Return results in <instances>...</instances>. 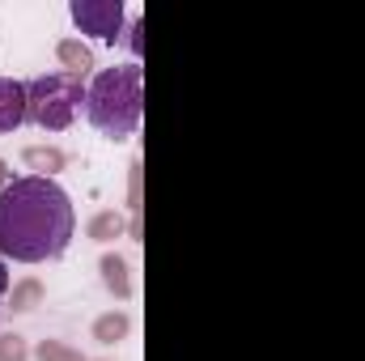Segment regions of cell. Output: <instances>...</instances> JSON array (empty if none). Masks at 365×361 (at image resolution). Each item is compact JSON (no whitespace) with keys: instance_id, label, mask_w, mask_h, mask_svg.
<instances>
[{"instance_id":"1","label":"cell","mask_w":365,"mask_h":361,"mask_svg":"<svg viewBox=\"0 0 365 361\" xmlns=\"http://www.w3.org/2000/svg\"><path fill=\"white\" fill-rule=\"evenodd\" d=\"M77 213L56 179H13L0 191V255L17 264H47L68 251Z\"/></svg>"},{"instance_id":"2","label":"cell","mask_w":365,"mask_h":361,"mask_svg":"<svg viewBox=\"0 0 365 361\" xmlns=\"http://www.w3.org/2000/svg\"><path fill=\"white\" fill-rule=\"evenodd\" d=\"M86 115H90V123L102 136L128 141L140 128V115H145V73H140V64L102 68L90 81Z\"/></svg>"},{"instance_id":"3","label":"cell","mask_w":365,"mask_h":361,"mask_svg":"<svg viewBox=\"0 0 365 361\" xmlns=\"http://www.w3.org/2000/svg\"><path fill=\"white\" fill-rule=\"evenodd\" d=\"M30 123H38L43 132H64V128H73V119L81 115V106H86V81L81 77H68L64 68L60 73H43V77H34L30 86Z\"/></svg>"},{"instance_id":"4","label":"cell","mask_w":365,"mask_h":361,"mask_svg":"<svg viewBox=\"0 0 365 361\" xmlns=\"http://www.w3.org/2000/svg\"><path fill=\"white\" fill-rule=\"evenodd\" d=\"M73 21L81 34H93L102 43L123 39V0H73Z\"/></svg>"},{"instance_id":"5","label":"cell","mask_w":365,"mask_h":361,"mask_svg":"<svg viewBox=\"0 0 365 361\" xmlns=\"http://www.w3.org/2000/svg\"><path fill=\"white\" fill-rule=\"evenodd\" d=\"M30 119V93L21 81L0 77V132H17Z\"/></svg>"},{"instance_id":"6","label":"cell","mask_w":365,"mask_h":361,"mask_svg":"<svg viewBox=\"0 0 365 361\" xmlns=\"http://www.w3.org/2000/svg\"><path fill=\"white\" fill-rule=\"evenodd\" d=\"M98 268H102V285H106V289H110L119 302H128V298L136 293V285H132V268H128V260H123V255L106 251Z\"/></svg>"},{"instance_id":"7","label":"cell","mask_w":365,"mask_h":361,"mask_svg":"<svg viewBox=\"0 0 365 361\" xmlns=\"http://www.w3.org/2000/svg\"><path fill=\"white\" fill-rule=\"evenodd\" d=\"M21 162H26L38 179H56V175L68 166V158H64L56 145H26V149H21Z\"/></svg>"},{"instance_id":"8","label":"cell","mask_w":365,"mask_h":361,"mask_svg":"<svg viewBox=\"0 0 365 361\" xmlns=\"http://www.w3.org/2000/svg\"><path fill=\"white\" fill-rule=\"evenodd\" d=\"M56 60L64 64L68 77H81V81L90 77V68H93V51L81 39H60V43H56Z\"/></svg>"},{"instance_id":"9","label":"cell","mask_w":365,"mask_h":361,"mask_svg":"<svg viewBox=\"0 0 365 361\" xmlns=\"http://www.w3.org/2000/svg\"><path fill=\"white\" fill-rule=\"evenodd\" d=\"M128 332H132V315H123V310H110V315L93 319V340L98 345H119V340H128Z\"/></svg>"},{"instance_id":"10","label":"cell","mask_w":365,"mask_h":361,"mask_svg":"<svg viewBox=\"0 0 365 361\" xmlns=\"http://www.w3.org/2000/svg\"><path fill=\"white\" fill-rule=\"evenodd\" d=\"M43 298H47L43 280H38V276H26V280L13 285V293H9V310H13V315H26V310H34Z\"/></svg>"},{"instance_id":"11","label":"cell","mask_w":365,"mask_h":361,"mask_svg":"<svg viewBox=\"0 0 365 361\" xmlns=\"http://www.w3.org/2000/svg\"><path fill=\"white\" fill-rule=\"evenodd\" d=\"M86 234H90L93 243H110V238H119V234H123V213H115V208L93 213L90 225H86Z\"/></svg>"},{"instance_id":"12","label":"cell","mask_w":365,"mask_h":361,"mask_svg":"<svg viewBox=\"0 0 365 361\" xmlns=\"http://www.w3.org/2000/svg\"><path fill=\"white\" fill-rule=\"evenodd\" d=\"M34 357H38V361H86L73 345H64V340H38Z\"/></svg>"},{"instance_id":"13","label":"cell","mask_w":365,"mask_h":361,"mask_svg":"<svg viewBox=\"0 0 365 361\" xmlns=\"http://www.w3.org/2000/svg\"><path fill=\"white\" fill-rule=\"evenodd\" d=\"M0 361H30V345H26V336L4 332V336H0Z\"/></svg>"},{"instance_id":"14","label":"cell","mask_w":365,"mask_h":361,"mask_svg":"<svg viewBox=\"0 0 365 361\" xmlns=\"http://www.w3.org/2000/svg\"><path fill=\"white\" fill-rule=\"evenodd\" d=\"M128 34H132V39H128V47H132V51H136V56H140V51H145V39H140V34H145V21H140V17H136V21H132V30H128Z\"/></svg>"},{"instance_id":"15","label":"cell","mask_w":365,"mask_h":361,"mask_svg":"<svg viewBox=\"0 0 365 361\" xmlns=\"http://www.w3.org/2000/svg\"><path fill=\"white\" fill-rule=\"evenodd\" d=\"M9 293V268H4V255H0V298Z\"/></svg>"},{"instance_id":"16","label":"cell","mask_w":365,"mask_h":361,"mask_svg":"<svg viewBox=\"0 0 365 361\" xmlns=\"http://www.w3.org/2000/svg\"><path fill=\"white\" fill-rule=\"evenodd\" d=\"M9 183H13V179H9V162H4V158H0V191H4V187H9Z\"/></svg>"}]
</instances>
